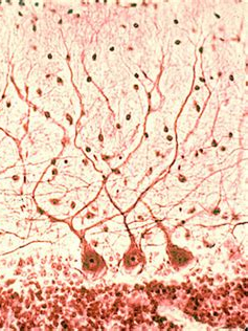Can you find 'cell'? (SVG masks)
Wrapping results in <instances>:
<instances>
[{
    "mask_svg": "<svg viewBox=\"0 0 248 331\" xmlns=\"http://www.w3.org/2000/svg\"><path fill=\"white\" fill-rule=\"evenodd\" d=\"M185 257H184L183 255H176V261H177L178 263H183L185 262Z\"/></svg>",
    "mask_w": 248,
    "mask_h": 331,
    "instance_id": "2",
    "label": "cell"
},
{
    "mask_svg": "<svg viewBox=\"0 0 248 331\" xmlns=\"http://www.w3.org/2000/svg\"><path fill=\"white\" fill-rule=\"evenodd\" d=\"M96 264H98V258L92 257V256L86 258V261H85V266L86 267H90V266H92V265H96Z\"/></svg>",
    "mask_w": 248,
    "mask_h": 331,
    "instance_id": "1",
    "label": "cell"
}]
</instances>
